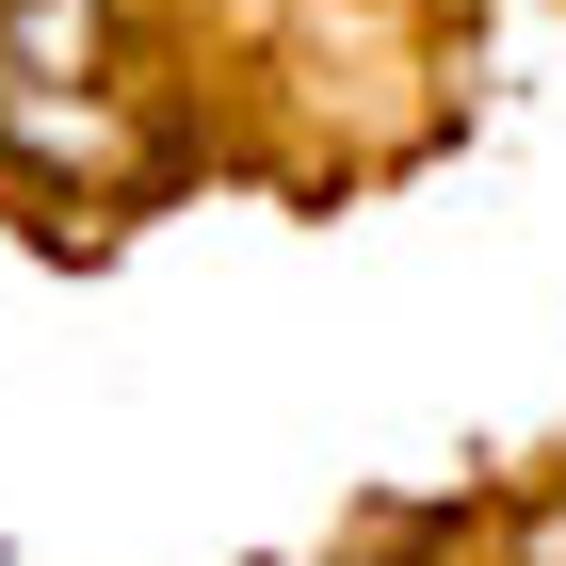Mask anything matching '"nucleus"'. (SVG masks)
<instances>
[{"mask_svg": "<svg viewBox=\"0 0 566 566\" xmlns=\"http://www.w3.org/2000/svg\"><path fill=\"white\" fill-rule=\"evenodd\" d=\"M534 566H566V518H551V534H534Z\"/></svg>", "mask_w": 566, "mask_h": 566, "instance_id": "1", "label": "nucleus"}]
</instances>
